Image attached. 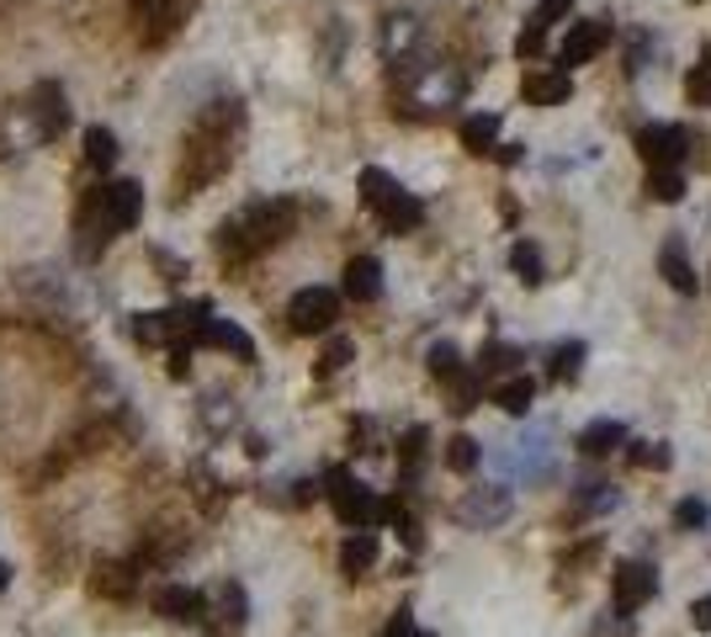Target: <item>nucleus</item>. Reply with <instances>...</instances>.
Returning a JSON list of instances; mask_svg holds the SVG:
<instances>
[{"mask_svg":"<svg viewBox=\"0 0 711 637\" xmlns=\"http://www.w3.org/2000/svg\"><path fill=\"white\" fill-rule=\"evenodd\" d=\"M293 229V202H255L240 219L223 223L219 250L223 255H255V250H271L282 234Z\"/></svg>","mask_w":711,"mask_h":637,"instance_id":"f257e3e1","label":"nucleus"},{"mask_svg":"<svg viewBox=\"0 0 711 637\" xmlns=\"http://www.w3.org/2000/svg\"><path fill=\"white\" fill-rule=\"evenodd\" d=\"M144 219V186L139 181H112V186H101L97 196H91V255H97L112 234H123V229H133V223Z\"/></svg>","mask_w":711,"mask_h":637,"instance_id":"f03ea898","label":"nucleus"},{"mask_svg":"<svg viewBox=\"0 0 711 637\" xmlns=\"http://www.w3.org/2000/svg\"><path fill=\"white\" fill-rule=\"evenodd\" d=\"M324 494H329L335 515H341L351 532H367V526L383 520V499H377L362 478H351L345 467H329V473H324Z\"/></svg>","mask_w":711,"mask_h":637,"instance_id":"7ed1b4c3","label":"nucleus"},{"mask_svg":"<svg viewBox=\"0 0 711 637\" xmlns=\"http://www.w3.org/2000/svg\"><path fill=\"white\" fill-rule=\"evenodd\" d=\"M335 318H341V293H329V287H303L287 303V324L297 335H324Z\"/></svg>","mask_w":711,"mask_h":637,"instance_id":"20e7f679","label":"nucleus"},{"mask_svg":"<svg viewBox=\"0 0 711 637\" xmlns=\"http://www.w3.org/2000/svg\"><path fill=\"white\" fill-rule=\"evenodd\" d=\"M638 154L648 160V171H663V165H685L690 133H685L680 123H648V128H638Z\"/></svg>","mask_w":711,"mask_h":637,"instance_id":"39448f33","label":"nucleus"},{"mask_svg":"<svg viewBox=\"0 0 711 637\" xmlns=\"http://www.w3.org/2000/svg\"><path fill=\"white\" fill-rule=\"evenodd\" d=\"M653 589H659V574L642 564V558H627V564H616L611 595H616V611H621V616H632L638 606H648V600H653Z\"/></svg>","mask_w":711,"mask_h":637,"instance_id":"423d86ee","label":"nucleus"},{"mask_svg":"<svg viewBox=\"0 0 711 637\" xmlns=\"http://www.w3.org/2000/svg\"><path fill=\"white\" fill-rule=\"evenodd\" d=\"M611 43V22H573L563 32V43H558V64L573 70V64H589L595 53Z\"/></svg>","mask_w":711,"mask_h":637,"instance_id":"0eeeda50","label":"nucleus"},{"mask_svg":"<svg viewBox=\"0 0 711 637\" xmlns=\"http://www.w3.org/2000/svg\"><path fill=\"white\" fill-rule=\"evenodd\" d=\"M372 213H377V223H383L388 234H415L419 223H425V202H419L415 192H404V186H398V192L383 196Z\"/></svg>","mask_w":711,"mask_h":637,"instance_id":"6e6552de","label":"nucleus"},{"mask_svg":"<svg viewBox=\"0 0 711 637\" xmlns=\"http://www.w3.org/2000/svg\"><path fill=\"white\" fill-rule=\"evenodd\" d=\"M196 341L213 345V351H228V356H240V362H255V341H250L240 324H228V318H219V314H207L196 324Z\"/></svg>","mask_w":711,"mask_h":637,"instance_id":"1a4fd4ad","label":"nucleus"},{"mask_svg":"<svg viewBox=\"0 0 711 637\" xmlns=\"http://www.w3.org/2000/svg\"><path fill=\"white\" fill-rule=\"evenodd\" d=\"M573 446L585 452L589 463H600V457H611V452H621V446H627V425H621V419H589Z\"/></svg>","mask_w":711,"mask_h":637,"instance_id":"9d476101","label":"nucleus"},{"mask_svg":"<svg viewBox=\"0 0 711 637\" xmlns=\"http://www.w3.org/2000/svg\"><path fill=\"white\" fill-rule=\"evenodd\" d=\"M505 515H510V489H499V484H494V489H473L463 499L467 526H499Z\"/></svg>","mask_w":711,"mask_h":637,"instance_id":"9b49d317","label":"nucleus"},{"mask_svg":"<svg viewBox=\"0 0 711 637\" xmlns=\"http://www.w3.org/2000/svg\"><path fill=\"white\" fill-rule=\"evenodd\" d=\"M520 91H526L531 107H563L573 97V80H568V70H531Z\"/></svg>","mask_w":711,"mask_h":637,"instance_id":"f8f14e48","label":"nucleus"},{"mask_svg":"<svg viewBox=\"0 0 711 637\" xmlns=\"http://www.w3.org/2000/svg\"><path fill=\"white\" fill-rule=\"evenodd\" d=\"M659 271H663V282H669L680 297H695V287H701V276H695V266H690V255H685L680 240H669V245L659 250Z\"/></svg>","mask_w":711,"mask_h":637,"instance_id":"ddd939ff","label":"nucleus"},{"mask_svg":"<svg viewBox=\"0 0 711 637\" xmlns=\"http://www.w3.org/2000/svg\"><path fill=\"white\" fill-rule=\"evenodd\" d=\"M345 297H351V303H377V297H383V266H377L372 255H356V261L345 266Z\"/></svg>","mask_w":711,"mask_h":637,"instance_id":"4468645a","label":"nucleus"},{"mask_svg":"<svg viewBox=\"0 0 711 637\" xmlns=\"http://www.w3.org/2000/svg\"><path fill=\"white\" fill-rule=\"evenodd\" d=\"M154 611L171 616V621H196V616L207 611V600H202L196 589H186V585H165L160 595H154Z\"/></svg>","mask_w":711,"mask_h":637,"instance_id":"2eb2a0df","label":"nucleus"},{"mask_svg":"<svg viewBox=\"0 0 711 637\" xmlns=\"http://www.w3.org/2000/svg\"><path fill=\"white\" fill-rule=\"evenodd\" d=\"M457 139H463L467 154H494V144H499V112H473V118H463Z\"/></svg>","mask_w":711,"mask_h":637,"instance_id":"dca6fc26","label":"nucleus"},{"mask_svg":"<svg viewBox=\"0 0 711 637\" xmlns=\"http://www.w3.org/2000/svg\"><path fill=\"white\" fill-rule=\"evenodd\" d=\"M372 564H377V537L372 532H351L341 542V568L345 574H367Z\"/></svg>","mask_w":711,"mask_h":637,"instance_id":"f3484780","label":"nucleus"},{"mask_svg":"<svg viewBox=\"0 0 711 637\" xmlns=\"http://www.w3.org/2000/svg\"><path fill=\"white\" fill-rule=\"evenodd\" d=\"M520 362H526V351L520 345H510V341H489L484 351H478V377H489V372H516Z\"/></svg>","mask_w":711,"mask_h":637,"instance_id":"a211bd4d","label":"nucleus"},{"mask_svg":"<svg viewBox=\"0 0 711 637\" xmlns=\"http://www.w3.org/2000/svg\"><path fill=\"white\" fill-rule=\"evenodd\" d=\"M425 457H430V431H425V425H409L404 442H398V467H404V478H415L419 467H425Z\"/></svg>","mask_w":711,"mask_h":637,"instance_id":"6ab92c4d","label":"nucleus"},{"mask_svg":"<svg viewBox=\"0 0 711 637\" xmlns=\"http://www.w3.org/2000/svg\"><path fill=\"white\" fill-rule=\"evenodd\" d=\"M531 398H537V383H531V377H505V383L494 388V404H499L505 415H526Z\"/></svg>","mask_w":711,"mask_h":637,"instance_id":"aec40b11","label":"nucleus"},{"mask_svg":"<svg viewBox=\"0 0 711 637\" xmlns=\"http://www.w3.org/2000/svg\"><path fill=\"white\" fill-rule=\"evenodd\" d=\"M579 372H585V341L558 345V351H552V362H547V377H552V383H573Z\"/></svg>","mask_w":711,"mask_h":637,"instance_id":"412c9836","label":"nucleus"},{"mask_svg":"<svg viewBox=\"0 0 711 637\" xmlns=\"http://www.w3.org/2000/svg\"><path fill=\"white\" fill-rule=\"evenodd\" d=\"M510 266H516V276L526 282V287L547 282V261H541V250L531 245V240H516V250H510Z\"/></svg>","mask_w":711,"mask_h":637,"instance_id":"4be33fe9","label":"nucleus"},{"mask_svg":"<svg viewBox=\"0 0 711 637\" xmlns=\"http://www.w3.org/2000/svg\"><path fill=\"white\" fill-rule=\"evenodd\" d=\"M112 160H118V133L112 128H85V165L106 171Z\"/></svg>","mask_w":711,"mask_h":637,"instance_id":"5701e85b","label":"nucleus"},{"mask_svg":"<svg viewBox=\"0 0 711 637\" xmlns=\"http://www.w3.org/2000/svg\"><path fill=\"white\" fill-rule=\"evenodd\" d=\"M59 128H64V97H59V85H43L38 91V133L53 139Z\"/></svg>","mask_w":711,"mask_h":637,"instance_id":"b1692460","label":"nucleus"},{"mask_svg":"<svg viewBox=\"0 0 711 637\" xmlns=\"http://www.w3.org/2000/svg\"><path fill=\"white\" fill-rule=\"evenodd\" d=\"M648 196H653V202H680V196H685V175H680V165L648 171Z\"/></svg>","mask_w":711,"mask_h":637,"instance_id":"393cba45","label":"nucleus"},{"mask_svg":"<svg viewBox=\"0 0 711 637\" xmlns=\"http://www.w3.org/2000/svg\"><path fill=\"white\" fill-rule=\"evenodd\" d=\"M478 398H484V377L463 367L457 377H451V410H457V415H467V410H478Z\"/></svg>","mask_w":711,"mask_h":637,"instance_id":"a878e982","label":"nucleus"},{"mask_svg":"<svg viewBox=\"0 0 711 637\" xmlns=\"http://www.w3.org/2000/svg\"><path fill=\"white\" fill-rule=\"evenodd\" d=\"M478 463H484V446L473 442V436H451V442H446V467H451V473H473Z\"/></svg>","mask_w":711,"mask_h":637,"instance_id":"bb28decb","label":"nucleus"},{"mask_svg":"<svg viewBox=\"0 0 711 637\" xmlns=\"http://www.w3.org/2000/svg\"><path fill=\"white\" fill-rule=\"evenodd\" d=\"M627 463H632V467H653V473H663V467L674 463V457H669V446H663V442H632V452H627Z\"/></svg>","mask_w":711,"mask_h":637,"instance_id":"cd10ccee","label":"nucleus"},{"mask_svg":"<svg viewBox=\"0 0 711 637\" xmlns=\"http://www.w3.org/2000/svg\"><path fill=\"white\" fill-rule=\"evenodd\" d=\"M685 97H690V107H711V49H707V59H701V64L690 70Z\"/></svg>","mask_w":711,"mask_h":637,"instance_id":"c85d7f7f","label":"nucleus"},{"mask_svg":"<svg viewBox=\"0 0 711 637\" xmlns=\"http://www.w3.org/2000/svg\"><path fill=\"white\" fill-rule=\"evenodd\" d=\"M430 372L441 377V383H451L457 372H463V356H457V345L441 341V345H430Z\"/></svg>","mask_w":711,"mask_h":637,"instance_id":"c756f323","label":"nucleus"},{"mask_svg":"<svg viewBox=\"0 0 711 637\" xmlns=\"http://www.w3.org/2000/svg\"><path fill=\"white\" fill-rule=\"evenodd\" d=\"M707 499H680V505H674V526H680V532H701V526H707Z\"/></svg>","mask_w":711,"mask_h":637,"instance_id":"7c9ffc66","label":"nucleus"},{"mask_svg":"<svg viewBox=\"0 0 711 637\" xmlns=\"http://www.w3.org/2000/svg\"><path fill=\"white\" fill-rule=\"evenodd\" d=\"M351 356H356V345H351V341H345V335H341V341H329V345H324L319 372H341L345 362H351Z\"/></svg>","mask_w":711,"mask_h":637,"instance_id":"2f4dec72","label":"nucleus"},{"mask_svg":"<svg viewBox=\"0 0 711 637\" xmlns=\"http://www.w3.org/2000/svg\"><path fill=\"white\" fill-rule=\"evenodd\" d=\"M568 6H573V0H541L537 11H531V17H526V22L531 27H541V32H547V27L558 22V17H568Z\"/></svg>","mask_w":711,"mask_h":637,"instance_id":"473e14b6","label":"nucleus"},{"mask_svg":"<svg viewBox=\"0 0 711 637\" xmlns=\"http://www.w3.org/2000/svg\"><path fill=\"white\" fill-rule=\"evenodd\" d=\"M541 49H547V32L526 22V27H520V38H516V53H520V59H537Z\"/></svg>","mask_w":711,"mask_h":637,"instance_id":"72a5a7b5","label":"nucleus"},{"mask_svg":"<svg viewBox=\"0 0 711 637\" xmlns=\"http://www.w3.org/2000/svg\"><path fill=\"white\" fill-rule=\"evenodd\" d=\"M595 637H638V627L627 616H606V621H595Z\"/></svg>","mask_w":711,"mask_h":637,"instance_id":"f704fd0d","label":"nucleus"},{"mask_svg":"<svg viewBox=\"0 0 711 637\" xmlns=\"http://www.w3.org/2000/svg\"><path fill=\"white\" fill-rule=\"evenodd\" d=\"M223 611H228V621H245V595H240V585H223Z\"/></svg>","mask_w":711,"mask_h":637,"instance_id":"c9c22d12","label":"nucleus"},{"mask_svg":"<svg viewBox=\"0 0 711 637\" xmlns=\"http://www.w3.org/2000/svg\"><path fill=\"white\" fill-rule=\"evenodd\" d=\"M383 637H430V633H419V627H415V616H409V611H398V616H393V627H388Z\"/></svg>","mask_w":711,"mask_h":637,"instance_id":"e433bc0d","label":"nucleus"},{"mask_svg":"<svg viewBox=\"0 0 711 637\" xmlns=\"http://www.w3.org/2000/svg\"><path fill=\"white\" fill-rule=\"evenodd\" d=\"M690 621H695V633H711V595H701V600L690 606Z\"/></svg>","mask_w":711,"mask_h":637,"instance_id":"4c0bfd02","label":"nucleus"},{"mask_svg":"<svg viewBox=\"0 0 711 637\" xmlns=\"http://www.w3.org/2000/svg\"><path fill=\"white\" fill-rule=\"evenodd\" d=\"M499 149V165H520V144H494Z\"/></svg>","mask_w":711,"mask_h":637,"instance_id":"58836bf2","label":"nucleus"},{"mask_svg":"<svg viewBox=\"0 0 711 637\" xmlns=\"http://www.w3.org/2000/svg\"><path fill=\"white\" fill-rule=\"evenodd\" d=\"M6 579H11V568H6V564H0V589H6Z\"/></svg>","mask_w":711,"mask_h":637,"instance_id":"ea45409f","label":"nucleus"}]
</instances>
